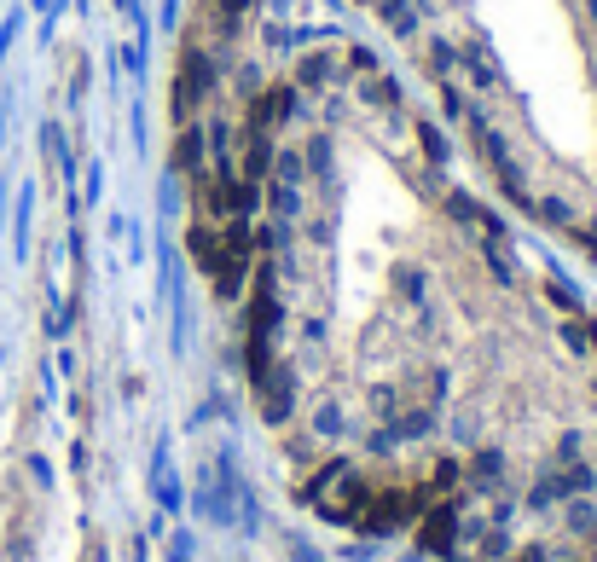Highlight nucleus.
<instances>
[{"mask_svg": "<svg viewBox=\"0 0 597 562\" xmlns=\"http://www.w3.org/2000/svg\"><path fill=\"white\" fill-rule=\"evenodd\" d=\"M174 174L261 412L331 505L441 562H597L592 313L383 58L198 6Z\"/></svg>", "mask_w": 597, "mask_h": 562, "instance_id": "nucleus-1", "label": "nucleus"}]
</instances>
